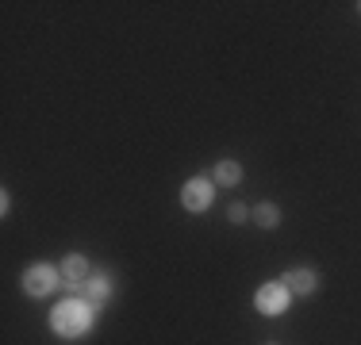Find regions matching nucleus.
<instances>
[{
	"mask_svg": "<svg viewBox=\"0 0 361 345\" xmlns=\"http://www.w3.org/2000/svg\"><path fill=\"white\" fill-rule=\"evenodd\" d=\"M58 269H62V280H66V288H73V291H85V280H89V261H85L81 253H70L66 257L62 265H58Z\"/></svg>",
	"mask_w": 361,
	"mask_h": 345,
	"instance_id": "5",
	"label": "nucleus"
},
{
	"mask_svg": "<svg viewBox=\"0 0 361 345\" xmlns=\"http://www.w3.org/2000/svg\"><path fill=\"white\" fill-rule=\"evenodd\" d=\"M269 345H273V341H269Z\"/></svg>",
	"mask_w": 361,
	"mask_h": 345,
	"instance_id": "12",
	"label": "nucleus"
},
{
	"mask_svg": "<svg viewBox=\"0 0 361 345\" xmlns=\"http://www.w3.org/2000/svg\"><path fill=\"white\" fill-rule=\"evenodd\" d=\"M58 280H62V269H54V265H31V269L23 272V291H27L31 299H42L58 288Z\"/></svg>",
	"mask_w": 361,
	"mask_h": 345,
	"instance_id": "3",
	"label": "nucleus"
},
{
	"mask_svg": "<svg viewBox=\"0 0 361 345\" xmlns=\"http://www.w3.org/2000/svg\"><path fill=\"white\" fill-rule=\"evenodd\" d=\"M254 219H257V227H265V230L281 227V211H277L273 203H257V207H254Z\"/></svg>",
	"mask_w": 361,
	"mask_h": 345,
	"instance_id": "9",
	"label": "nucleus"
},
{
	"mask_svg": "<svg viewBox=\"0 0 361 345\" xmlns=\"http://www.w3.org/2000/svg\"><path fill=\"white\" fill-rule=\"evenodd\" d=\"M281 284L288 288V296H312L315 284H319V276H315L312 269H288L285 276H281Z\"/></svg>",
	"mask_w": 361,
	"mask_h": 345,
	"instance_id": "6",
	"label": "nucleus"
},
{
	"mask_svg": "<svg viewBox=\"0 0 361 345\" xmlns=\"http://www.w3.org/2000/svg\"><path fill=\"white\" fill-rule=\"evenodd\" d=\"M246 215H250V211H246L243 203H231V207H227V219H231V222H246Z\"/></svg>",
	"mask_w": 361,
	"mask_h": 345,
	"instance_id": "10",
	"label": "nucleus"
},
{
	"mask_svg": "<svg viewBox=\"0 0 361 345\" xmlns=\"http://www.w3.org/2000/svg\"><path fill=\"white\" fill-rule=\"evenodd\" d=\"M357 8H361V4H357Z\"/></svg>",
	"mask_w": 361,
	"mask_h": 345,
	"instance_id": "11",
	"label": "nucleus"
},
{
	"mask_svg": "<svg viewBox=\"0 0 361 345\" xmlns=\"http://www.w3.org/2000/svg\"><path fill=\"white\" fill-rule=\"evenodd\" d=\"M85 299H89L92 307H97V303H108V299H111V280H108L104 272H92L89 280H85Z\"/></svg>",
	"mask_w": 361,
	"mask_h": 345,
	"instance_id": "7",
	"label": "nucleus"
},
{
	"mask_svg": "<svg viewBox=\"0 0 361 345\" xmlns=\"http://www.w3.org/2000/svg\"><path fill=\"white\" fill-rule=\"evenodd\" d=\"M92 322H97V310H92V303L81 296L62 299V303L54 307V315H50V330H54L58 338H81V334L92 330Z\"/></svg>",
	"mask_w": 361,
	"mask_h": 345,
	"instance_id": "1",
	"label": "nucleus"
},
{
	"mask_svg": "<svg viewBox=\"0 0 361 345\" xmlns=\"http://www.w3.org/2000/svg\"><path fill=\"white\" fill-rule=\"evenodd\" d=\"M212 200H216V180H208V177L185 180V188H180V203H185V211L200 215V211L212 207Z\"/></svg>",
	"mask_w": 361,
	"mask_h": 345,
	"instance_id": "2",
	"label": "nucleus"
},
{
	"mask_svg": "<svg viewBox=\"0 0 361 345\" xmlns=\"http://www.w3.org/2000/svg\"><path fill=\"white\" fill-rule=\"evenodd\" d=\"M216 184H223V188H235L238 180H243V165L238 161H231V158H223V161H216Z\"/></svg>",
	"mask_w": 361,
	"mask_h": 345,
	"instance_id": "8",
	"label": "nucleus"
},
{
	"mask_svg": "<svg viewBox=\"0 0 361 345\" xmlns=\"http://www.w3.org/2000/svg\"><path fill=\"white\" fill-rule=\"evenodd\" d=\"M254 307L262 310V315H285V307H288V288L281 280H269V284H262V288L254 291Z\"/></svg>",
	"mask_w": 361,
	"mask_h": 345,
	"instance_id": "4",
	"label": "nucleus"
}]
</instances>
